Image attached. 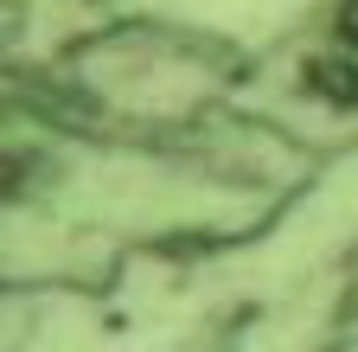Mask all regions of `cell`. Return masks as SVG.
Masks as SVG:
<instances>
[]
</instances>
